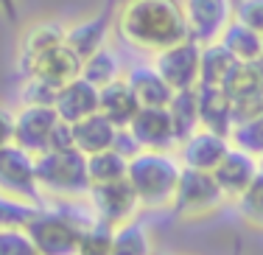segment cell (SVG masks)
<instances>
[{"label":"cell","mask_w":263,"mask_h":255,"mask_svg":"<svg viewBox=\"0 0 263 255\" xmlns=\"http://www.w3.org/2000/svg\"><path fill=\"white\" fill-rule=\"evenodd\" d=\"M199 90V126L210 129V132L227 135L233 132V101L224 87H196Z\"/></svg>","instance_id":"ac0fdd59"},{"label":"cell","mask_w":263,"mask_h":255,"mask_svg":"<svg viewBox=\"0 0 263 255\" xmlns=\"http://www.w3.org/2000/svg\"><path fill=\"white\" fill-rule=\"evenodd\" d=\"M199 62H202V45L196 40H182L177 45L162 48L152 57V65L157 73L171 84V90H193L199 87Z\"/></svg>","instance_id":"9c48e42d"},{"label":"cell","mask_w":263,"mask_h":255,"mask_svg":"<svg viewBox=\"0 0 263 255\" xmlns=\"http://www.w3.org/2000/svg\"><path fill=\"white\" fill-rule=\"evenodd\" d=\"M235 20L263 34V0H235Z\"/></svg>","instance_id":"e575fe53"},{"label":"cell","mask_w":263,"mask_h":255,"mask_svg":"<svg viewBox=\"0 0 263 255\" xmlns=\"http://www.w3.org/2000/svg\"><path fill=\"white\" fill-rule=\"evenodd\" d=\"M218 42H221L238 62H258V59H263V34L247 28L243 23H238V20H233L227 28H224V34H221Z\"/></svg>","instance_id":"cb8c5ba5"},{"label":"cell","mask_w":263,"mask_h":255,"mask_svg":"<svg viewBox=\"0 0 263 255\" xmlns=\"http://www.w3.org/2000/svg\"><path fill=\"white\" fill-rule=\"evenodd\" d=\"M28 73H34V76H40V79H45V82L62 87V84L73 82L76 76H81V57L67 45V42H62V45L51 48L48 53H42Z\"/></svg>","instance_id":"d6986e66"},{"label":"cell","mask_w":263,"mask_h":255,"mask_svg":"<svg viewBox=\"0 0 263 255\" xmlns=\"http://www.w3.org/2000/svg\"><path fill=\"white\" fill-rule=\"evenodd\" d=\"M112 247V230L106 225H98V222H90L81 235V247L79 255H109Z\"/></svg>","instance_id":"1f68e13d"},{"label":"cell","mask_w":263,"mask_h":255,"mask_svg":"<svg viewBox=\"0 0 263 255\" xmlns=\"http://www.w3.org/2000/svg\"><path fill=\"white\" fill-rule=\"evenodd\" d=\"M168 113L174 118L177 126V138L182 140L185 135H191L193 129H199V90H177L168 104Z\"/></svg>","instance_id":"4316f807"},{"label":"cell","mask_w":263,"mask_h":255,"mask_svg":"<svg viewBox=\"0 0 263 255\" xmlns=\"http://www.w3.org/2000/svg\"><path fill=\"white\" fill-rule=\"evenodd\" d=\"M53 110H56V115L67 123H76L81 118L98 113V87L90 84L84 76H76L73 82L62 84L59 90H56Z\"/></svg>","instance_id":"2e32d148"},{"label":"cell","mask_w":263,"mask_h":255,"mask_svg":"<svg viewBox=\"0 0 263 255\" xmlns=\"http://www.w3.org/2000/svg\"><path fill=\"white\" fill-rule=\"evenodd\" d=\"M230 101H233V121L235 123H247L263 113V90L230 96Z\"/></svg>","instance_id":"836d02e7"},{"label":"cell","mask_w":263,"mask_h":255,"mask_svg":"<svg viewBox=\"0 0 263 255\" xmlns=\"http://www.w3.org/2000/svg\"><path fill=\"white\" fill-rule=\"evenodd\" d=\"M230 146H233V140L227 135H218V132H210V129L199 126L177 143V157L182 163V169L213 171L221 163L224 154L230 152Z\"/></svg>","instance_id":"8fae6325"},{"label":"cell","mask_w":263,"mask_h":255,"mask_svg":"<svg viewBox=\"0 0 263 255\" xmlns=\"http://www.w3.org/2000/svg\"><path fill=\"white\" fill-rule=\"evenodd\" d=\"M36 185L42 196H53L59 202H79L90 191V174H87V154L79 149L65 152H42L34 157ZM48 205V202H45Z\"/></svg>","instance_id":"277c9868"},{"label":"cell","mask_w":263,"mask_h":255,"mask_svg":"<svg viewBox=\"0 0 263 255\" xmlns=\"http://www.w3.org/2000/svg\"><path fill=\"white\" fill-rule=\"evenodd\" d=\"M0 17H6L9 23L20 20V0H0Z\"/></svg>","instance_id":"74e56055"},{"label":"cell","mask_w":263,"mask_h":255,"mask_svg":"<svg viewBox=\"0 0 263 255\" xmlns=\"http://www.w3.org/2000/svg\"><path fill=\"white\" fill-rule=\"evenodd\" d=\"M0 194H9L31 205H45V196L36 185L34 154L17 143L0 146Z\"/></svg>","instance_id":"52a82bcc"},{"label":"cell","mask_w":263,"mask_h":255,"mask_svg":"<svg viewBox=\"0 0 263 255\" xmlns=\"http://www.w3.org/2000/svg\"><path fill=\"white\" fill-rule=\"evenodd\" d=\"M260 169H263L260 157H255V154L243 152L238 146H230V152L221 157V163L213 169V177H216L218 188L224 191L227 202H235L249 188V183L258 177Z\"/></svg>","instance_id":"5bb4252c"},{"label":"cell","mask_w":263,"mask_h":255,"mask_svg":"<svg viewBox=\"0 0 263 255\" xmlns=\"http://www.w3.org/2000/svg\"><path fill=\"white\" fill-rule=\"evenodd\" d=\"M187 37L199 45L221 40L224 28L235 20V0H179Z\"/></svg>","instance_id":"ba28073f"},{"label":"cell","mask_w":263,"mask_h":255,"mask_svg":"<svg viewBox=\"0 0 263 255\" xmlns=\"http://www.w3.org/2000/svg\"><path fill=\"white\" fill-rule=\"evenodd\" d=\"M90 222H92L90 213L70 210L65 208V202L59 208L42 205L26 225V233L31 235L40 255H79L81 235H84Z\"/></svg>","instance_id":"3957f363"},{"label":"cell","mask_w":263,"mask_h":255,"mask_svg":"<svg viewBox=\"0 0 263 255\" xmlns=\"http://www.w3.org/2000/svg\"><path fill=\"white\" fill-rule=\"evenodd\" d=\"M62 42H65V26L62 23L40 20L34 26H28L20 37V51H17V70H20V76H26L42 53H48L51 48L62 45Z\"/></svg>","instance_id":"9a60e30c"},{"label":"cell","mask_w":263,"mask_h":255,"mask_svg":"<svg viewBox=\"0 0 263 255\" xmlns=\"http://www.w3.org/2000/svg\"><path fill=\"white\" fill-rule=\"evenodd\" d=\"M126 129L135 138L137 149H148V152H171L179 143L168 107H140Z\"/></svg>","instance_id":"30bf717a"},{"label":"cell","mask_w":263,"mask_h":255,"mask_svg":"<svg viewBox=\"0 0 263 255\" xmlns=\"http://www.w3.org/2000/svg\"><path fill=\"white\" fill-rule=\"evenodd\" d=\"M179 177H182V163L171 152H148V149H140L137 154L129 157L126 179L135 188L143 210H154V213L171 210L174 199H177Z\"/></svg>","instance_id":"7a4b0ae2"},{"label":"cell","mask_w":263,"mask_h":255,"mask_svg":"<svg viewBox=\"0 0 263 255\" xmlns=\"http://www.w3.org/2000/svg\"><path fill=\"white\" fill-rule=\"evenodd\" d=\"M56 90H59L56 84L34 76V73H28V76H23L17 96H20V104H28V107H53Z\"/></svg>","instance_id":"f1b7e54d"},{"label":"cell","mask_w":263,"mask_h":255,"mask_svg":"<svg viewBox=\"0 0 263 255\" xmlns=\"http://www.w3.org/2000/svg\"><path fill=\"white\" fill-rule=\"evenodd\" d=\"M118 132L121 129L101 113H92L73 123V140H76V149L81 154H96L104 149H112L118 140Z\"/></svg>","instance_id":"44dd1931"},{"label":"cell","mask_w":263,"mask_h":255,"mask_svg":"<svg viewBox=\"0 0 263 255\" xmlns=\"http://www.w3.org/2000/svg\"><path fill=\"white\" fill-rule=\"evenodd\" d=\"M14 143V113L0 104V146Z\"/></svg>","instance_id":"8d00e7d4"},{"label":"cell","mask_w":263,"mask_h":255,"mask_svg":"<svg viewBox=\"0 0 263 255\" xmlns=\"http://www.w3.org/2000/svg\"><path fill=\"white\" fill-rule=\"evenodd\" d=\"M56 121H59V115H56L53 107L20 104V110L14 113V143L36 157V154H42L48 149Z\"/></svg>","instance_id":"4fadbf2b"},{"label":"cell","mask_w":263,"mask_h":255,"mask_svg":"<svg viewBox=\"0 0 263 255\" xmlns=\"http://www.w3.org/2000/svg\"><path fill=\"white\" fill-rule=\"evenodd\" d=\"M115 34L132 51L154 57L187 40L179 0H123L115 11Z\"/></svg>","instance_id":"6da1fadb"},{"label":"cell","mask_w":263,"mask_h":255,"mask_svg":"<svg viewBox=\"0 0 263 255\" xmlns=\"http://www.w3.org/2000/svg\"><path fill=\"white\" fill-rule=\"evenodd\" d=\"M0 255H40L26 227L0 230Z\"/></svg>","instance_id":"d6a6232c"},{"label":"cell","mask_w":263,"mask_h":255,"mask_svg":"<svg viewBox=\"0 0 263 255\" xmlns=\"http://www.w3.org/2000/svg\"><path fill=\"white\" fill-rule=\"evenodd\" d=\"M129 171V154H123L121 149H104V152L87 154V174L90 183H115V179H126Z\"/></svg>","instance_id":"484cf974"},{"label":"cell","mask_w":263,"mask_h":255,"mask_svg":"<svg viewBox=\"0 0 263 255\" xmlns=\"http://www.w3.org/2000/svg\"><path fill=\"white\" fill-rule=\"evenodd\" d=\"M115 11H118L115 0H109L98 14L87 17V20H79L73 26H65V42L81 59H87L98 48L109 45V34L115 31Z\"/></svg>","instance_id":"7c38bea8"},{"label":"cell","mask_w":263,"mask_h":255,"mask_svg":"<svg viewBox=\"0 0 263 255\" xmlns=\"http://www.w3.org/2000/svg\"><path fill=\"white\" fill-rule=\"evenodd\" d=\"M224 208H227V196L218 188L213 171L182 169L177 199H174V208H171L179 219L182 222H202V219L216 216Z\"/></svg>","instance_id":"5b68a950"},{"label":"cell","mask_w":263,"mask_h":255,"mask_svg":"<svg viewBox=\"0 0 263 255\" xmlns=\"http://www.w3.org/2000/svg\"><path fill=\"white\" fill-rule=\"evenodd\" d=\"M123 62L118 57V51H112L109 45L98 48L96 53H90L87 59H81V76L87 79L90 84H96L98 90H101L104 84L115 82V79L123 76Z\"/></svg>","instance_id":"d4e9b609"},{"label":"cell","mask_w":263,"mask_h":255,"mask_svg":"<svg viewBox=\"0 0 263 255\" xmlns=\"http://www.w3.org/2000/svg\"><path fill=\"white\" fill-rule=\"evenodd\" d=\"M65 149H76V140H73V123L67 121H56L53 132H51V140H48V149L45 152H65Z\"/></svg>","instance_id":"d590c367"},{"label":"cell","mask_w":263,"mask_h":255,"mask_svg":"<svg viewBox=\"0 0 263 255\" xmlns=\"http://www.w3.org/2000/svg\"><path fill=\"white\" fill-rule=\"evenodd\" d=\"M230 140H233V146L263 160V113L247 123H235L233 132H230Z\"/></svg>","instance_id":"f546056e"},{"label":"cell","mask_w":263,"mask_h":255,"mask_svg":"<svg viewBox=\"0 0 263 255\" xmlns=\"http://www.w3.org/2000/svg\"><path fill=\"white\" fill-rule=\"evenodd\" d=\"M238 59L221 42H208L202 45V62H199V84L202 87H224L230 76L235 73Z\"/></svg>","instance_id":"7402d4cb"},{"label":"cell","mask_w":263,"mask_h":255,"mask_svg":"<svg viewBox=\"0 0 263 255\" xmlns=\"http://www.w3.org/2000/svg\"><path fill=\"white\" fill-rule=\"evenodd\" d=\"M84 202H87V210H90L92 222L106 225L109 230L129 225V222H135L137 216L143 213L140 199H137L135 188L129 185V179L90 185Z\"/></svg>","instance_id":"8992f818"},{"label":"cell","mask_w":263,"mask_h":255,"mask_svg":"<svg viewBox=\"0 0 263 255\" xmlns=\"http://www.w3.org/2000/svg\"><path fill=\"white\" fill-rule=\"evenodd\" d=\"M137 110H140V104H137L135 93H132V87L126 84L123 76L98 90V113L109 118L118 129H126L132 118L137 115Z\"/></svg>","instance_id":"ffe728a7"},{"label":"cell","mask_w":263,"mask_h":255,"mask_svg":"<svg viewBox=\"0 0 263 255\" xmlns=\"http://www.w3.org/2000/svg\"><path fill=\"white\" fill-rule=\"evenodd\" d=\"M235 213L249 230L263 233V169L258 171V177L249 183V188L235 199Z\"/></svg>","instance_id":"83f0119b"},{"label":"cell","mask_w":263,"mask_h":255,"mask_svg":"<svg viewBox=\"0 0 263 255\" xmlns=\"http://www.w3.org/2000/svg\"><path fill=\"white\" fill-rule=\"evenodd\" d=\"M260 163H263V160H260Z\"/></svg>","instance_id":"f35d334b"},{"label":"cell","mask_w":263,"mask_h":255,"mask_svg":"<svg viewBox=\"0 0 263 255\" xmlns=\"http://www.w3.org/2000/svg\"><path fill=\"white\" fill-rule=\"evenodd\" d=\"M123 79L132 87L137 104L140 107H168L174 98L171 84L157 73V67L148 62V65H132L123 70Z\"/></svg>","instance_id":"e0dca14e"},{"label":"cell","mask_w":263,"mask_h":255,"mask_svg":"<svg viewBox=\"0 0 263 255\" xmlns=\"http://www.w3.org/2000/svg\"><path fill=\"white\" fill-rule=\"evenodd\" d=\"M36 208H42V205H31V202H23V199H14L9 194H0V230L26 227L31 222V216L36 213Z\"/></svg>","instance_id":"4dcf8cb0"},{"label":"cell","mask_w":263,"mask_h":255,"mask_svg":"<svg viewBox=\"0 0 263 255\" xmlns=\"http://www.w3.org/2000/svg\"><path fill=\"white\" fill-rule=\"evenodd\" d=\"M109 255H157L152 230L137 219L123 225V227H115L112 230Z\"/></svg>","instance_id":"603a6c76"}]
</instances>
